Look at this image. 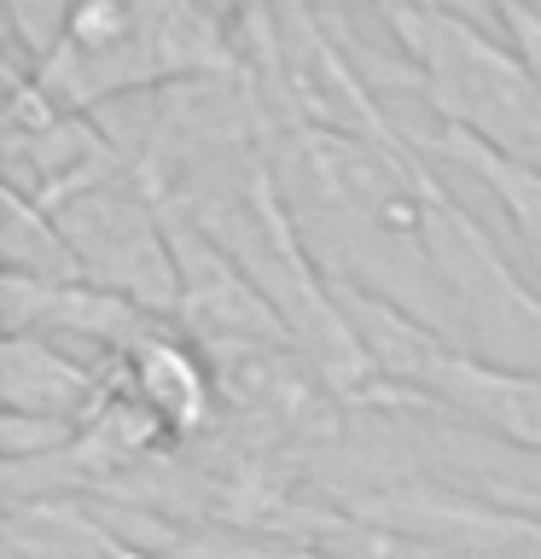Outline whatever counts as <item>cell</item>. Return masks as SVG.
<instances>
[{
    "instance_id": "cell-1",
    "label": "cell",
    "mask_w": 541,
    "mask_h": 559,
    "mask_svg": "<svg viewBox=\"0 0 541 559\" xmlns=\"http://www.w3.org/2000/svg\"><path fill=\"white\" fill-rule=\"evenodd\" d=\"M233 24L209 0H76L41 70H29L64 111L164 94L175 82L239 70Z\"/></svg>"
},
{
    "instance_id": "cell-2",
    "label": "cell",
    "mask_w": 541,
    "mask_h": 559,
    "mask_svg": "<svg viewBox=\"0 0 541 559\" xmlns=\"http://www.w3.org/2000/svg\"><path fill=\"white\" fill-rule=\"evenodd\" d=\"M384 35L408 64V94H419L436 129L471 134L478 146L541 169V82L524 52L460 0H431L384 17Z\"/></svg>"
},
{
    "instance_id": "cell-3",
    "label": "cell",
    "mask_w": 541,
    "mask_h": 559,
    "mask_svg": "<svg viewBox=\"0 0 541 559\" xmlns=\"http://www.w3.org/2000/svg\"><path fill=\"white\" fill-rule=\"evenodd\" d=\"M35 204L59 222L64 245L76 251L82 274L94 286L134 297L152 314H169V321L181 314V262H175L164 199L122 157L117 140Z\"/></svg>"
},
{
    "instance_id": "cell-4",
    "label": "cell",
    "mask_w": 541,
    "mask_h": 559,
    "mask_svg": "<svg viewBox=\"0 0 541 559\" xmlns=\"http://www.w3.org/2000/svg\"><path fill=\"white\" fill-rule=\"evenodd\" d=\"M111 391H117V361L82 356L70 344L41 338V332H7V349H0V402H7V419L41 426L70 443L82 426L99 419Z\"/></svg>"
},
{
    "instance_id": "cell-5",
    "label": "cell",
    "mask_w": 541,
    "mask_h": 559,
    "mask_svg": "<svg viewBox=\"0 0 541 559\" xmlns=\"http://www.w3.org/2000/svg\"><path fill=\"white\" fill-rule=\"evenodd\" d=\"M408 129H413V122H408ZM413 134H419V146H425L448 175L471 181L489 204H495L506 239H513L518 269L530 274L536 292H541V169H524V164H513V157L478 146L471 134L436 129V122H431V129H413Z\"/></svg>"
},
{
    "instance_id": "cell-6",
    "label": "cell",
    "mask_w": 541,
    "mask_h": 559,
    "mask_svg": "<svg viewBox=\"0 0 541 559\" xmlns=\"http://www.w3.org/2000/svg\"><path fill=\"white\" fill-rule=\"evenodd\" d=\"M7 559H157L94 501H7Z\"/></svg>"
},
{
    "instance_id": "cell-7",
    "label": "cell",
    "mask_w": 541,
    "mask_h": 559,
    "mask_svg": "<svg viewBox=\"0 0 541 559\" xmlns=\"http://www.w3.org/2000/svg\"><path fill=\"white\" fill-rule=\"evenodd\" d=\"M0 251H7V274L41 280V286H76V280H87L76 251L59 234V222L12 187H7V222H0Z\"/></svg>"
},
{
    "instance_id": "cell-8",
    "label": "cell",
    "mask_w": 541,
    "mask_h": 559,
    "mask_svg": "<svg viewBox=\"0 0 541 559\" xmlns=\"http://www.w3.org/2000/svg\"><path fill=\"white\" fill-rule=\"evenodd\" d=\"M76 12V0H7V35H12V64L41 70L59 47V35Z\"/></svg>"
},
{
    "instance_id": "cell-9",
    "label": "cell",
    "mask_w": 541,
    "mask_h": 559,
    "mask_svg": "<svg viewBox=\"0 0 541 559\" xmlns=\"http://www.w3.org/2000/svg\"><path fill=\"white\" fill-rule=\"evenodd\" d=\"M209 7H216V12L227 17V24H233V29H239V24H244V17H256L262 7H268V0H209Z\"/></svg>"
}]
</instances>
